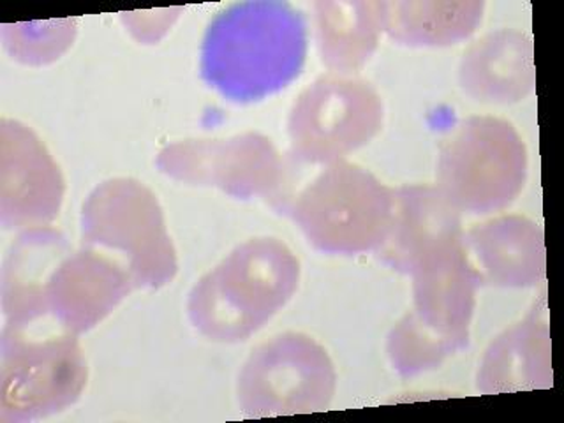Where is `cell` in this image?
Listing matches in <instances>:
<instances>
[{"mask_svg": "<svg viewBox=\"0 0 564 423\" xmlns=\"http://www.w3.org/2000/svg\"><path fill=\"white\" fill-rule=\"evenodd\" d=\"M307 23L279 0L229 6L208 25L202 44V78L228 101H261L281 93L304 69Z\"/></svg>", "mask_w": 564, "mask_h": 423, "instance_id": "6da1fadb", "label": "cell"}, {"mask_svg": "<svg viewBox=\"0 0 564 423\" xmlns=\"http://www.w3.org/2000/svg\"><path fill=\"white\" fill-rule=\"evenodd\" d=\"M300 263L278 238H252L193 288L189 319L217 343H240L295 295Z\"/></svg>", "mask_w": 564, "mask_h": 423, "instance_id": "7a4b0ae2", "label": "cell"}, {"mask_svg": "<svg viewBox=\"0 0 564 423\" xmlns=\"http://www.w3.org/2000/svg\"><path fill=\"white\" fill-rule=\"evenodd\" d=\"M279 210L293 217L308 242L328 254H360L383 243L393 191L357 164H323L313 181Z\"/></svg>", "mask_w": 564, "mask_h": 423, "instance_id": "3957f363", "label": "cell"}, {"mask_svg": "<svg viewBox=\"0 0 564 423\" xmlns=\"http://www.w3.org/2000/svg\"><path fill=\"white\" fill-rule=\"evenodd\" d=\"M413 278L414 311L388 337L390 360L404 378L436 369L449 355L466 348L475 291L481 286L464 243Z\"/></svg>", "mask_w": 564, "mask_h": 423, "instance_id": "277c9868", "label": "cell"}, {"mask_svg": "<svg viewBox=\"0 0 564 423\" xmlns=\"http://www.w3.org/2000/svg\"><path fill=\"white\" fill-rule=\"evenodd\" d=\"M87 360L76 334L58 326L43 335L6 325L0 361V419L32 422L66 410L87 384Z\"/></svg>", "mask_w": 564, "mask_h": 423, "instance_id": "5b68a950", "label": "cell"}, {"mask_svg": "<svg viewBox=\"0 0 564 423\" xmlns=\"http://www.w3.org/2000/svg\"><path fill=\"white\" fill-rule=\"evenodd\" d=\"M82 238L122 256L134 288L158 290L178 270L158 196L134 178L97 185L82 208Z\"/></svg>", "mask_w": 564, "mask_h": 423, "instance_id": "8992f818", "label": "cell"}, {"mask_svg": "<svg viewBox=\"0 0 564 423\" xmlns=\"http://www.w3.org/2000/svg\"><path fill=\"white\" fill-rule=\"evenodd\" d=\"M525 167L524 143L510 122L473 117L441 149L437 181L458 212L487 214L519 196Z\"/></svg>", "mask_w": 564, "mask_h": 423, "instance_id": "52a82bcc", "label": "cell"}, {"mask_svg": "<svg viewBox=\"0 0 564 423\" xmlns=\"http://www.w3.org/2000/svg\"><path fill=\"white\" fill-rule=\"evenodd\" d=\"M334 364L307 335H278L261 344L238 378V402L249 419L326 411L335 393Z\"/></svg>", "mask_w": 564, "mask_h": 423, "instance_id": "ba28073f", "label": "cell"}, {"mask_svg": "<svg viewBox=\"0 0 564 423\" xmlns=\"http://www.w3.org/2000/svg\"><path fill=\"white\" fill-rule=\"evenodd\" d=\"M381 122L383 105L367 82L323 76L291 110L293 154L308 164L335 163L369 143Z\"/></svg>", "mask_w": 564, "mask_h": 423, "instance_id": "9c48e42d", "label": "cell"}, {"mask_svg": "<svg viewBox=\"0 0 564 423\" xmlns=\"http://www.w3.org/2000/svg\"><path fill=\"white\" fill-rule=\"evenodd\" d=\"M159 170L175 181L208 185L249 199L278 189L282 163L269 138L246 132L229 140H187L159 152Z\"/></svg>", "mask_w": 564, "mask_h": 423, "instance_id": "30bf717a", "label": "cell"}, {"mask_svg": "<svg viewBox=\"0 0 564 423\" xmlns=\"http://www.w3.org/2000/svg\"><path fill=\"white\" fill-rule=\"evenodd\" d=\"M0 214L6 228H37L55 219L64 178L46 147L31 129L0 122Z\"/></svg>", "mask_w": 564, "mask_h": 423, "instance_id": "8fae6325", "label": "cell"}, {"mask_svg": "<svg viewBox=\"0 0 564 423\" xmlns=\"http://www.w3.org/2000/svg\"><path fill=\"white\" fill-rule=\"evenodd\" d=\"M463 243L458 210L440 187L404 185L393 191L390 225L376 252L397 272L414 275Z\"/></svg>", "mask_w": 564, "mask_h": 423, "instance_id": "7c38bea8", "label": "cell"}, {"mask_svg": "<svg viewBox=\"0 0 564 423\" xmlns=\"http://www.w3.org/2000/svg\"><path fill=\"white\" fill-rule=\"evenodd\" d=\"M134 290L128 270L94 247L67 251L50 275L44 311L62 328L82 334L102 322Z\"/></svg>", "mask_w": 564, "mask_h": 423, "instance_id": "4fadbf2b", "label": "cell"}, {"mask_svg": "<svg viewBox=\"0 0 564 423\" xmlns=\"http://www.w3.org/2000/svg\"><path fill=\"white\" fill-rule=\"evenodd\" d=\"M464 251L480 284L534 286L545 278L543 231L524 217H501L464 235Z\"/></svg>", "mask_w": 564, "mask_h": 423, "instance_id": "5bb4252c", "label": "cell"}, {"mask_svg": "<svg viewBox=\"0 0 564 423\" xmlns=\"http://www.w3.org/2000/svg\"><path fill=\"white\" fill-rule=\"evenodd\" d=\"M70 251L57 229L37 226L17 238L2 272L6 325L26 326L46 317L44 291L62 256Z\"/></svg>", "mask_w": 564, "mask_h": 423, "instance_id": "9a60e30c", "label": "cell"}, {"mask_svg": "<svg viewBox=\"0 0 564 423\" xmlns=\"http://www.w3.org/2000/svg\"><path fill=\"white\" fill-rule=\"evenodd\" d=\"M545 302L524 323L492 343L481 361L478 390L484 393L517 392L552 384L551 335Z\"/></svg>", "mask_w": 564, "mask_h": 423, "instance_id": "2e32d148", "label": "cell"}, {"mask_svg": "<svg viewBox=\"0 0 564 423\" xmlns=\"http://www.w3.org/2000/svg\"><path fill=\"white\" fill-rule=\"evenodd\" d=\"M460 79L481 101H519L534 84L531 44L519 32L487 35L464 55Z\"/></svg>", "mask_w": 564, "mask_h": 423, "instance_id": "e0dca14e", "label": "cell"}, {"mask_svg": "<svg viewBox=\"0 0 564 423\" xmlns=\"http://www.w3.org/2000/svg\"><path fill=\"white\" fill-rule=\"evenodd\" d=\"M478 2H390L379 4L381 26L392 40L410 46H446L464 40L480 23Z\"/></svg>", "mask_w": 564, "mask_h": 423, "instance_id": "ac0fdd59", "label": "cell"}, {"mask_svg": "<svg viewBox=\"0 0 564 423\" xmlns=\"http://www.w3.org/2000/svg\"><path fill=\"white\" fill-rule=\"evenodd\" d=\"M316 9L319 50L326 66L348 73L369 61L383 31L379 4L319 2Z\"/></svg>", "mask_w": 564, "mask_h": 423, "instance_id": "d6986e66", "label": "cell"}]
</instances>
